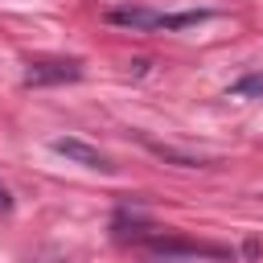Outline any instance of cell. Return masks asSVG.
Segmentation results:
<instances>
[{
    "instance_id": "cell-1",
    "label": "cell",
    "mask_w": 263,
    "mask_h": 263,
    "mask_svg": "<svg viewBox=\"0 0 263 263\" xmlns=\"http://www.w3.org/2000/svg\"><path fill=\"white\" fill-rule=\"evenodd\" d=\"M103 16L111 25H123V29H164V33H177V29L210 21L214 12H205V8H197V12H152V8H140V4H119V8H107Z\"/></svg>"
},
{
    "instance_id": "cell-2",
    "label": "cell",
    "mask_w": 263,
    "mask_h": 263,
    "mask_svg": "<svg viewBox=\"0 0 263 263\" xmlns=\"http://www.w3.org/2000/svg\"><path fill=\"white\" fill-rule=\"evenodd\" d=\"M82 62L78 58H33L25 66V86H58V82H78Z\"/></svg>"
},
{
    "instance_id": "cell-3",
    "label": "cell",
    "mask_w": 263,
    "mask_h": 263,
    "mask_svg": "<svg viewBox=\"0 0 263 263\" xmlns=\"http://www.w3.org/2000/svg\"><path fill=\"white\" fill-rule=\"evenodd\" d=\"M58 156H66V160H74V164H82V168H99V173H111L115 164L99 152V148H90L86 140H74V136H58L53 144H49Z\"/></svg>"
},
{
    "instance_id": "cell-4",
    "label": "cell",
    "mask_w": 263,
    "mask_h": 263,
    "mask_svg": "<svg viewBox=\"0 0 263 263\" xmlns=\"http://www.w3.org/2000/svg\"><path fill=\"white\" fill-rule=\"evenodd\" d=\"M230 95H263V78L255 74V78H242L238 86H230Z\"/></svg>"
},
{
    "instance_id": "cell-5",
    "label": "cell",
    "mask_w": 263,
    "mask_h": 263,
    "mask_svg": "<svg viewBox=\"0 0 263 263\" xmlns=\"http://www.w3.org/2000/svg\"><path fill=\"white\" fill-rule=\"evenodd\" d=\"M8 210H12V193L0 185V214H8Z\"/></svg>"
},
{
    "instance_id": "cell-6",
    "label": "cell",
    "mask_w": 263,
    "mask_h": 263,
    "mask_svg": "<svg viewBox=\"0 0 263 263\" xmlns=\"http://www.w3.org/2000/svg\"><path fill=\"white\" fill-rule=\"evenodd\" d=\"M37 263H58V259H37Z\"/></svg>"
}]
</instances>
